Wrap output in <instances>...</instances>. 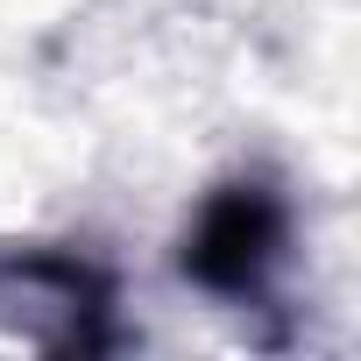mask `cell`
<instances>
[{"label":"cell","mask_w":361,"mask_h":361,"mask_svg":"<svg viewBox=\"0 0 361 361\" xmlns=\"http://www.w3.org/2000/svg\"><path fill=\"white\" fill-rule=\"evenodd\" d=\"M276 248H283V206L262 185H234V192H220L199 213L192 248H185V269L206 290H220V298H248L269 276Z\"/></svg>","instance_id":"cell-1"}]
</instances>
